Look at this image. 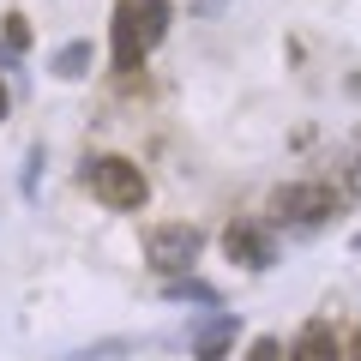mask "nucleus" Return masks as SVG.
<instances>
[{"instance_id": "nucleus-1", "label": "nucleus", "mask_w": 361, "mask_h": 361, "mask_svg": "<svg viewBox=\"0 0 361 361\" xmlns=\"http://www.w3.org/2000/svg\"><path fill=\"white\" fill-rule=\"evenodd\" d=\"M199 253H205V235L193 223H163V229L145 235V265L163 271V277H180V271H193Z\"/></svg>"}, {"instance_id": "nucleus-2", "label": "nucleus", "mask_w": 361, "mask_h": 361, "mask_svg": "<svg viewBox=\"0 0 361 361\" xmlns=\"http://www.w3.org/2000/svg\"><path fill=\"white\" fill-rule=\"evenodd\" d=\"M85 180H90V193L103 199V205H115V211H139L145 205V169L127 163V157H97V163L85 169Z\"/></svg>"}, {"instance_id": "nucleus-3", "label": "nucleus", "mask_w": 361, "mask_h": 361, "mask_svg": "<svg viewBox=\"0 0 361 361\" xmlns=\"http://www.w3.org/2000/svg\"><path fill=\"white\" fill-rule=\"evenodd\" d=\"M337 187H319V180H295V187H283L277 193V217H295V223H325V217H337Z\"/></svg>"}, {"instance_id": "nucleus-4", "label": "nucleus", "mask_w": 361, "mask_h": 361, "mask_svg": "<svg viewBox=\"0 0 361 361\" xmlns=\"http://www.w3.org/2000/svg\"><path fill=\"white\" fill-rule=\"evenodd\" d=\"M223 253H229L235 265H247V271H271L277 265V241H271L259 223H229V229H223Z\"/></svg>"}, {"instance_id": "nucleus-5", "label": "nucleus", "mask_w": 361, "mask_h": 361, "mask_svg": "<svg viewBox=\"0 0 361 361\" xmlns=\"http://www.w3.org/2000/svg\"><path fill=\"white\" fill-rule=\"evenodd\" d=\"M115 73H133V66L145 61V25H139V6L133 0H121L115 6Z\"/></svg>"}, {"instance_id": "nucleus-6", "label": "nucleus", "mask_w": 361, "mask_h": 361, "mask_svg": "<svg viewBox=\"0 0 361 361\" xmlns=\"http://www.w3.org/2000/svg\"><path fill=\"white\" fill-rule=\"evenodd\" d=\"M235 331H241V325H235V313H211L205 325H193V331H187L193 361H223V355H229V343H235Z\"/></svg>"}, {"instance_id": "nucleus-7", "label": "nucleus", "mask_w": 361, "mask_h": 361, "mask_svg": "<svg viewBox=\"0 0 361 361\" xmlns=\"http://www.w3.org/2000/svg\"><path fill=\"white\" fill-rule=\"evenodd\" d=\"M289 361H337V337L325 331V325H307L301 331V343H295V355Z\"/></svg>"}, {"instance_id": "nucleus-8", "label": "nucleus", "mask_w": 361, "mask_h": 361, "mask_svg": "<svg viewBox=\"0 0 361 361\" xmlns=\"http://www.w3.org/2000/svg\"><path fill=\"white\" fill-rule=\"evenodd\" d=\"M90 73V42H66L54 54V78H85Z\"/></svg>"}, {"instance_id": "nucleus-9", "label": "nucleus", "mask_w": 361, "mask_h": 361, "mask_svg": "<svg viewBox=\"0 0 361 361\" xmlns=\"http://www.w3.org/2000/svg\"><path fill=\"white\" fill-rule=\"evenodd\" d=\"M133 349H139V343H133V337H115V343H97V349H78L73 361H121V355H133Z\"/></svg>"}, {"instance_id": "nucleus-10", "label": "nucleus", "mask_w": 361, "mask_h": 361, "mask_svg": "<svg viewBox=\"0 0 361 361\" xmlns=\"http://www.w3.org/2000/svg\"><path fill=\"white\" fill-rule=\"evenodd\" d=\"M25 49H30V25H25V13H13V18H6V61L25 54Z\"/></svg>"}, {"instance_id": "nucleus-11", "label": "nucleus", "mask_w": 361, "mask_h": 361, "mask_svg": "<svg viewBox=\"0 0 361 361\" xmlns=\"http://www.w3.org/2000/svg\"><path fill=\"white\" fill-rule=\"evenodd\" d=\"M169 295L175 301H199V307H217V289L211 283H169Z\"/></svg>"}, {"instance_id": "nucleus-12", "label": "nucleus", "mask_w": 361, "mask_h": 361, "mask_svg": "<svg viewBox=\"0 0 361 361\" xmlns=\"http://www.w3.org/2000/svg\"><path fill=\"white\" fill-rule=\"evenodd\" d=\"M247 361H283V343H277V337H259V343L247 349Z\"/></svg>"}, {"instance_id": "nucleus-13", "label": "nucleus", "mask_w": 361, "mask_h": 361, "mask_svg": "<svg viewBox=\"0 0 361 361\" xmlns=\"http://www.w3.org/2000/svg\"><path fill=\"white\" fill-rule=\"evenodd\" d=\"M223 6H229V0H193V18H217Z\"/></svg>"}, {"instance_id": "nucleus-14", "label": "nucleus", "mask_w": 361, "mask_h": 361, "mask_svg": "<svg viewBox=\"0 0 361 361\" xmlns=\"http://www.w3.org/2000/svg\"><path fill=\"white\" fill-rule=\"evenodd\" d=\"M6 103H13V97H6V85H0V121H6Z\"/></svg>"}, {"instance_id": "nucleus-15", "label": "nucleus", "mask_w": 361, "mask_h": 361, "mask_svg": "<svg viewBox=\"0 0 361 361\" xmlns=\"http://www.w3.org/2000/svg\"><path fill=\"white\" fill-rule=\"evenodd\" d=\"M355 349H361V337H355Z\"/></svg>"}, {"instance_id": "nucleus-16", "label": "nucleus", "mask_w": 361, "mask_h": 361, "mask_svg": "<svg viewBox=\"0 0 361 361\" xmlns=\"http://www.w3.org/2000/svg\"><path fill=\"white\" fill-rule=\"evenodd\" d=\"M355 361H361V349H355Z\"/></svg>"}]
</instances>
